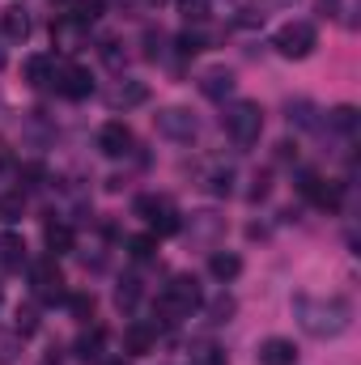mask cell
<instances>
[{"label":"cell","instance_id":"1","mask_svg":"<svg viewBox=\"0 0 361 365\" xmlns=\"http://www.w3.org/2000/svg\"><path fill=\"white\" fill-rule=\"evenodd\" d=\"M293 319L310 340H336L353 327V302L340 293L315 297V293H298L293 297Z\"/></svg>","mask_w":361,"mask_h":365},{"label":"cell","instance_id":"2","mask_svg":"<svg viewBox=\"0 0 361 365\" xmlns=\"http://www.w3.org/2000/svg\"><path fill=\"white\" fill-rule=\"evenodd\" d=\"M200 306H204V293H200V280H195V276H171V284H166L162 297H158L162 323H183V319H191Z\"/></svg>","mask_w":361,"mask_h":365},{"label":"cell","instance_id":"3","mask_svg":"<svg viewBox=\"0 0 361 365\" xmlns=\"http://www.w3.org/2000/svg\"><path fill=\"white\" fill-rule=\"evenodd\" d=\"M221 128H225V136L234 140V145H255L260 140V132H264V106L260 102H251V98H234V102H225V110H221Z\"/></svg>","mask_w":361,"mask_h":365},{"label":"cell","instance_id":"4","mask_svg":"<svg viewBox=\"0 0 361 365\" xmlns=\"http://www.w3.org/2000/svg\"><path fill=\"white\" fill-rule=\"evenodd\" d=\"M132 212H136L141 221H149V225H153V238H171V234H179V230H183L179 208H175L166 195H136Z\"/></svg>","mask_w":361,"mask_h":365},{"label":"cell","instance_id":"5","mask_svg":"<svg viewBox=\"0 0 361 365\" xmlns=\"http://www.w3.org/2000/svg\"><path fill=\"white\" fill-rule=\"evenodd\" d=\"M272 47L285 56V60H306L315 47H319V30L310 21H285L276 34H272Z\"/></svg>","mask_w":361,"mask_h":365},{"label":"cell","instance_id":"6","mask_svg":"<svg viewBox=\"0 0 361 365\" xmlns=\"http://www.w3.org/2000/svg\"><path fill=\"white\" fill-rule=\"evenodd\" d=\"M153 128H158V136L179 140V145H191V140L200 136V119H195L187 106H162V110L153 115Z\"/></svg>","mask_w":361,"mask_h":365},{"label":"cell","instance_id":"7","mask_svg":"<svg viewBox=\"0 0 361 365\" xmlns=\"http://www.w3.org/2000/svg\"><path fill=\"white\" fill-rule=\"evenodd\" d=\"M30 284H34V297H39V302H64V297H68V293H64V276L56 268V255L30 264Z\"/></svg>","mask_w":361,"mask_h":365},{"label":"cell","instance_id":"8","mask_svg":"<svg viewBox=\"0 0 361 365\" xmlns=\"http://www.w3.org/2000/svg\"><path fill=\"white\" fill-rule=\"evenodd\" d=\"M298 191H302L315 208H323V212H336V208H340V182H327L323 175H315V170H302V175H298Z\"/></svg>","mask_w":361,"mask_h":365},{"label":"cell","instance_id":"9","mask_svg":"<svg viewBox=\"0 0 361 365\" xmlns=\"http://www.w3.org/2000/svg\"><path fill=\"white\" fill-rule=\"evenodd\" d=\"M98 153H102V158H128V153H132V128L119 123V119L102 123V128H98Z\"/></svg>","mask_w":361,"mask_h":365},{"label":"cell","instance_id":"10","mask_svg":"<svg viewBox=\"0 0 361 365\" xmlns=\"http://www.w3.org/2000/svg\"><path fill=\"white\" fill-rule=\"evenodd\" d=\"M86 38H90V26H86V21H77L73 13L56 17V26H51V43H56L60 51H81Z\"/></svg>","mask_w":361,"mask_h":365},{"label":"cell","instance_id":"11","mask_svg":"<svg viewBox=\"0 0 361 365\" xmlns=\"http://www.w3.org/2000/svg\"><path fill=\"white\" fill-rule=\"evenodd\" d=\"M141 102H149V86H145V81L119 77V81L106 90V106H111V110H132V106H141Z\"/></svg>","mask_w":361,"mask_h":365},{"label":"cell","instance_id":"12","mask_svg":"<svg viewBox=\"0 0 361 365\" xmlns=\"http://www.w3.org/2000/svg\"><path fill=\"white\" fill-rule=\"evenodd\" d=\"M56 90L64 98H73V102H81V98L93 93V77L81 64H64V68H56Z\"/></svg>","mask_w":361,"mask_h":365},{"label":"cell","instance_id":"13","mask_svg":"<svg viewBox=\"0 0 361 365\" xmlns=\"http://www.w3.org/2000/svg\"><path fill=\"white\" fill-rule=\"evenodd\" d=\"M234 90H238V81H234L230 68H204V73H200V93H204L208 102H230Z\"/></svg>","mask_w":361,"mask_h":365},{"label":"cell","instance_id":"14","mask_svg":"<svg viewBox=\"0 0 361 365\" xmlns=\"http://www.w3.org/2000/svg\"><path fill=\"white\" fill-rule=\"evenodd\" d=\"M153 344H158V331L149 323H132L123 331V353L128 357H145V353H153Z\"/></svg>","mask_w":361,"mask_h":365},{"label":"cell","instance_id":"15","mask_svg":"<svg viewBox=\"0 0 361 365\" xmlns=\"http://www.w3.org/2000/svg\"><path fill=\"white\" fill-rule=\"evenodd\" d=\"M260 365H298V349L285 336H272L260 344Z\"/></svg>","mask_w":361,"mask_h":365},{"label":"cell","instance_id":"16","mask_svg":"<svg viewBox=\"0 0 361 365\" xmlns=\"http://www.w3.org/2000/svg\"><path fill=\"white\" fill-rule=\"evenodd\" d=\"M21 73L34 90H47V86H56V56H30Z\"/></svg>","mask_w":361,"mask_h":365},{"label":"cell","instance_id":"17","mask_svg":"<svg viewBox=\"0 0 361 365\" xmlns=\"http://www.w3.org/2000/svg\"><path fill=\"white\" fill-rule=\"evenodd\" d=\"M43 242H47V251H51V255H68V251L77 247V234H73V225H68V221H47Z\"/></svg>","mask_w":361,"mask_h":365},{"label":"cell","instance_id":"18","mask_svg":"<svg viewBox=\"0 0 361 365\" xmlns=\"http://www.w3.org/2000/svg\"><path fill=\"white\" fill-rule=\"evenodd\" d=\"M0 264H4L9 272H21V268H26V238H21V234H4V238H0Z\"/></svg>","mask_w":361,"mask_h":365},{"label":"cell","instance_id":"19","mask_svg":"<svg viewBox=\"0 0 361 365\" xmlns=\"http://www.w3.org/2000/svg\"><path fill=\"white\" fill-rule=\"evenodd\" d=\"M221 230H225V217H217V212H191V238L213 242Z\"/></svg>","mask_w":361,"mask_h":365},{"label":"cell","instance_id":"20","mask_svg":"<svg viewBox=\"0 0 361 365\" xmlns=\"http://www.w3.org/2000/svg\"><path fill=\"white\" fill-rule=\"evenodd\" d=\"M208 272L225 284V280H234V276L243 272V259H238L234 251H213V255H208Z\"/></svg>","mask_w":361,"mask_h":365},{"label":"cell","instance_id":"21","mask_svg":"<svg viewBox=\"0 0 361 365\" xmlns=\"http://www.w3.org/2000/svg\"><path fill=\"white\" fill-rule=\"evenodd\" d=\"M0 30H4V38H13V43H21L26 34H30V17L13 4V9H4L0 13Z\"/></svg>","mask_w":361,"mask_h":365},{"label":"cell","instance_id":"22","mask_svg":"<svg viewBox=\"0 0 361 365\" xmlns=\"http://www.w3.org/2000/svg\"><path fill=\"white\" fill-rule=\"evenodd\" d=\"M102 340H106V331H102V327H90V331L77 340V357H81V361H102Z\"/></svg>","mask_w":361,"mask_h":365},{"label":"cell","instance_id":"23","mask_svg":"<svg viewBox=\"0 0 361 365\" xmlns=\"http://www.w3.org/2000/svg\"><path fill=\"white\" fill-rule=\"evenodd\" d=\"M128 255H132L136 264L158 259V238H153V234H136V238H128Z\"/></svg>","mask_w":361,"mask_h":365},{"label":"cell","instance_id":"24","mask_svg":"<svg viewBox=\"0 0 361 365\" xmlns=\"http://www.w3.org/2000/svg\"><path fill=\"white\" fill-rule=\"evenodd\" d=\"M136 302H141V280H136V276H123L119 289H115V306H119V310H132Z\"/></svg>","mask_w":361,"mask_h":365},{"label":"cell","instance_id":"25","mask_svg":"<svg viewBox=\"0 0 361 365\" xmlns=\"http://www.w3.org/2000/svg\"><path fill=\"white\" fill-rule=\"evenodd\" d=\"M64 302H68V310H73V319H77V323H90V319H93V306H98V302H93V293H68Z\"/></svg>","mask_w":361,"mask_h":365},{"label":"cell","instance_id":"26","mask_svg":"<svg viewBox=\"0 0 361 365\" xmlns=\"http://www.w3.org/2000/svg\"><path fill=\"white\" fill-rule=\"evenodd\" d=\"M21 353V336L17 331H0V365H13Z\"/></svg>","mask_w":361,"mask_h":365},{"label":"cell","instance_id":"27","mask_svg":"<svg viewBox=\"0 0 361 365\" xmlns=\"http://www.w3.org/2000/svg\"><path fill=\"white\" fill-rule=\"evenodd\" d=\"M327 123L340 128V132H357V110H353V106H336V110L327 115Z\"/></svg>","mask_w":361,"mask_h":365},{"label":"cell","instance_id":"28","mask_svg":"<svg viewBox=\"0 0 361 365\" xmlns=\"http://www.w3.org/2000/svg\"><path fill=\"white\" fill-rule=\"evenodd\" d=\"M289 119H293L298 128H319V119H315V106H310V102H293V106H289Z\"/></svg>","mask_w":361,"mask_h":365},{"label":"cell","instance_id":"29","mask_svg":"<svg viewBox=\"0 0 361 365\" xmlns=\"http://www.w3.org/2000/svg\"><path fill=\"white\" fill-rule=\"evenodd\" d=\"M39 331V310L34 306H17V336H34Z\"/></svg>","mask_w":361,"mask_h":365},{"label":"cell","instance_id":"30","mask_svg":"<svg viewBox=\"0 0 361 365\" xmlns=\"http://www.w3.org/2000/svg\"><path fill=\"white\" fill-rule=\"evenodd\" d=\"M208 191H213V195H230V191H234V170H230V166H225V170H213V175H208Z\"/></svg>","mask_w":361,"mask_h":365},{"label":"cell","instance_id":"31","mask_svg":"<svg viewBox=\"0 0 361 365\" xmlns=\"http://www.w3.org/2000/svg\"><path fill=\"white\" fill-rule=\"evenodd\" d=\"M204 47H208V43H204V34H200V30H183V34H179V51H183V56H200Z\"/></svg>","mask_w":361,"mask_h":365},{"label":"cell","instance_id":"32","mask_svg":"<svg viewBox=\"0 0 361 365\" xmlns=\"http://www.w3.org/2000/svg\"><path fill=\"white\" fill-rule=\"evenodd\" d=\"M234 310H238V306H234V297H217V302L208 306L213 323H230V319H234Z\"/></svg>","mask_w":361,"mask_h":365},{"label":"cell","instance_id":"33","mask_svg":"<svg viewBox=\"0 0 361 365\" xmlns=\"http://www.w3.org/2000/svg\"><path fill=\"white\" fill-rule=\"evenodd\" d=\"M179 9L187 21H204L208 17V0H179Z\"/></svg>","mask_w":361,"mask_h":365},{"label":"cell","instance_id":"34","mask_svg":"<svg viewBox=\"0 0 361 365\" xmlns=\"http://www.w3.org/2000/svg\"><path fill=\"white\" fill-rule=\"evenodd\" d=\"M145 43H149V47H145V56H149V60H162V43H166V34H162V30H149V34H145Z\"/></svg>","mask_w":361,"mask_h":365},{"label":"cell","instance_id":"35","mask_svg":"<svg viewBox=\"0 0 361 365\" xmlns=\"http://www.w3.org/2000/svg\"><path fill=\"white\" fill-rule=\"evenodd\" d=\"M21 217V200L17 195H4L0 200V221H17Z\"/></svg>","mask_w":361,"mask_h":365},{"label":"cell","instance_id":"36","mask_svg":"<svg viewBox=\"0 0 361 365\" xmlns=\"http://www.w3.org/2000/svg\"><path fill=\"white\" fill-rule=\"evenodd\" d=\"M200 365H225V353L213 349V344H204V349H200Z\"/></svg>","mask_w":361,"mask_h":365},{"label":"cell","instance_id":"37","mask_svg":"<svg viewBox=\"0 0 361 365\" xmlns=\"http://www.w3.org/2000/svg\"><path fill=\"white\" fill-rule=\"evenodd\" d=\"M102 60H106L111 68H119V43H115V38H106V43H102Z\"/></svg>","mask_w":361,"mask_h":365},{"label":"cell","instance_id":"38","mask_svg":"<svg viewBox=\"0 0 361 365\" xmlns=\"http://www.w3.org/2000/svg\"><path fill=\"white\" fill-rule=\"evenodd\" d=\"M293 0H255V9H289Z\"/></svg>","mask_w":361,"mask_h":365},{"label":"cell","instance_id":"39","mask_svg":"<svg viewBox=\"0 0 361 365\" xmlns=\"http://www.w3.org/2000/svg\"><path fill=\"white\" fill-rule=\"evenodd\" d=\"M145 4H166V0H145Z\"/></svg>","mask_w":361,"mask_h":365},{"label":"cell","instance_id":"40","mask_svg":"<svg viewBox=\"0 0 361 365\" xmlns=\"http://www.w3.org/2000/svg\"><path fill=\"white\" fill-rule=\"evenodd\" d=\"M102 365H123V361H102Z\"/></svg>","mask_w":361,"mask_h":365},{"label":"cell","instance_id":"41","mask_svg":"<svg viewBox=\"0 0 361 365\" xmlns=\"http://www.w3.org/2000/svg\"><path fill=\"white\" fill-rule=\"evenodd\" d=\"M0 302H4V297H0Z\"/></svg>","mask_w":361,"mask_h":365}]
</instances>
